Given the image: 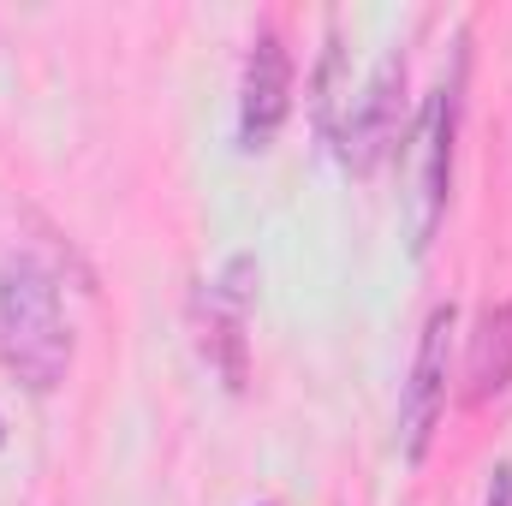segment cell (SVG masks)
Wrapping results in <instances>:
<instances>
[{
    "instance_id": "6da1fadb",
    "label": "cell",
    "mask_w": 512,
    "mask_h": 506,
    "mask_svg": "<svg viewBox=\"0 0 512 506\" xmlns=\"http://www.w3.org/2000/svg\"><path fill=\"white\" fill-rule=\"evenodd\" d=\"M0 358L30 393H54L72 370V322L60 310V280L36 256L0 262Z\"/></svg>"
},
{
    "instance_id": "30bf717a",
    "label": "cell",
    "mask_w": 512,
    "mask_h": 506,
    "mask_svg": "<svg viewBox=\"0 0 512 506\" xmlns=\"http://www.w3.org/2000/svg\"><path fill=\"white\" fill-rule=\"evenodd\" d=\"M0 441H6V429H0Z\"/></svg>"
},
{
    "instance_id": "52a82bcc",
    "label": "cell",
    "mask_w": 512,
    "mask_h": 506,
    "mask_svg": "<svg viewBox=\"0 0 512 506\" xmlns=\"http://www.w3.org/2000/svg\"><path fill=\"white\" fill-rule=\"evenodd\" d=\"M512 387V298L489 304L477 334H471V358H465V399L489 405Z\"/></svg>"
},
{
    "instance_id": "8992f818",
    "label": "cell",
    "mask_w": 512,
    "mask_h": 506,
    "mask_svg": "<svg viewBox=\"0 0 512 506\" xmlns=\"http://www.w3.org/2000/svg\"><path fill=\"white\" fill-rule=\"evenodd\" d=\"M251 280H256V256H233L221 268V280L203 292V346L221 364L227 387H245V322H251Z\"/></svg>"
},
{
    "instance_id": "7a4b0ae2",
    "label": "cell",
    "mask_w": 512,
    "mask_h": 506,
    "mask_svg": "<svg viewBox=\"0 0 512 506\" xmlns=\"http://www.w3.org/2000/svg\"><path fill=\"white\" fill-rule=\"evenodd\" d=\"M453 137H459V78L441 84L417 114V161H411V256H429L447 197H453Z\"/></svg>"
},
{
    "instance_id": "9c48e42d",
    "label": "cell",
    "mask_w": 512,
    "mask_h": 506,
    "mask_svg": "<svg viewBox=\"0 0 512 506\" xmlns=\"http://www.w3.org/2000/svg\"><path fill=\"white\" fill-rule=\"evenodd\" d=\"M483 506H512V465H495V477H489V495Z\"/></svg>"
},
{
    "instance_id": "5b68a950",
    "label": "cell",
    "mask_w": 512,
    "mask_h": 506,
    "mask_svg": "<svg viewBox=\"0 0 512 506\" xmlns=\"http://www.w3.org/2000/svg\"><path fill=\"white\" fill-rule=\"evenodd\" d=\"M292 114V54L274 30H262L245 54V84H239V143L268 149Z\"/></svg>"
},
{
    "instance_id": "ba28073f",
    "label": "cell",
    "mask_w": 512,
    "mask_h": 506,
    "mask_svg": "<svg viewBox=\"0 0 512 506\" xmlns=\"http://www.w3.org/2000/svg\"><path fill=\"white\" fill-rule=\"evenodd\" d=\"M316 131L322 143H340V42L328 36L322 72H316Z\"/></svg>"
},
{
    "instance_id": "277c9868",
    "label": "cell",
    "mask_w": 512,
    "mask_h": 506,
    "mask_svg": "<svg viewBox=\"0 0 512 506\" xmlns=\"http://www.w3.org/2000/svg\"><path fill=\"white\" fill-rule=\"evenodd\" d=\"M399 96H405V48H387L376 60V72H370V84H364V96L340 120V143L334 149H340V161L352 173H376L382 155L393 149V137H399Z\"/></svg>"
},
{
    "instance_id": "3957f363",
    "label": "cell",
    "mask_w": 512,
    "mask_h": 506,
    "mask_svg": "<svg viewBox=\"0 0 512 506\" xmlns=\"http://www.w3.org/2000/svg\"><path fill=\"white\" fill-rule=\"evenodd\" d=\"M453 328H459V310L453 304H435L423 334H417V358H411V381L399 393V453L405 465H423L429 459V441L441 429V411H447V364H453Z\"/></svg>"
}]
</instances>
